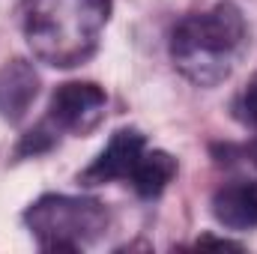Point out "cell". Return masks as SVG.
Segmentation results:
<instances>
[{
    "label": "cell",
    "mask_w": 257,
    "mask_h": 254,
    "mask_svg": "<svg viewBox=\"0 0 257 254\" xmlns=\"http://www.w3.org/2000/svg\"><path fill=\"white\" fill-rule=\"evenodd\" d=\"M248 48V24L239 6L221 0L206 12L186 15L171 33L174 66L200 87L224 81Z\"/></svg>",
    "instance_id": "obj_1"
},
{
    "label": "cell",
    "mask_w": 257,
    "mask_h": 254,
    "mask_svg": "<svg viewBox=\"0 0 257 254\" xmlns=\"http://www.w3.org/2000/svg\"><path fill=\"white\" fill-rule=\"evenodd\" d=\"M108 18L111 0H30L24 36L42 63L72 69L96 54Z\"/></svg>",
    "instance_id": "obj_2"
},
{
    "label": "cell",
    "mask_w": 257,
    "mask_h": 254,
    "mask_svg": "<svg viewBox=\"0 0 257 254\" xmlns=\"http://www.w3.org/2000/svg\"><path fill=\"white\" fill-rule=\"evenodd\" d=\"M42 251H81L108 227V212L93 197L45 194L24 212Z\"/></svg>",
    "instance_id": "obj_3"
},
{
    "label": "cell",
    "mask_w": 257,
    "mask_h": 254,
    "mask_svg": "<svg viewBox=\"0 0 257 254\" xmlns=\"http://www.w3.org/2000/svg\"><path fill=\"white\" fill-rule=\"evenodd\" d=\"M105 90L90 81H69L60 84L48 105V126L54 132H72L87 135L102 123L105 114Z\"/></svg>",
    "instance_id": "obj_4"
},
{
    "label": "cell",
    "mask_w": 257,
    "mask_h": 254,
    "mask_svg": "<svg viewBox=\"0 0 257 254\" xmlns=\"http://www.w3.org/2000/svg\"><path fill=\"white\" fill-rule=\"evenodd\" d=\"M144 153H147L144 135L138 129H120V132H114V138L102 150V156L81 174V183L84 186H102L111 180H132Z\"/></svg>",
    "instance_id": "obj_5"
},
{
    "label": "cell",
    "mask_w": 257,
    "mask_h": 254,
    "mask_svg": "<svg viewBox=\"0 0 257 254\" xmlns=\"http://www.w3.org/2000/svg\"><path fill=\"white\" fill-rule=\"evenodd\" d=\"M212 215L218 224L230 230L257 227V186L245 180H233L212 194Z\"/></svg>",
    "instance_id": "obj_6"
},
{
    "label": "cell",
    "mask_w": 257,
    "mask_h": 254,
    "mask_svg": "<svg viewBox=\"0 0 257 254\" xmlns=\"http://www.w3.org/2000/svg\"><path fill=\"white\" fill-rule=\"evenodd\" d=\"M39 78L24 60H12L0 69V114L6 120H21L36 99Z\"/></svg>",
    "instance_id": "obj_7"
},
{
    "label": "cell",
    "mask_w": 257,
    "mask_h": 254,
    "mask_svg": "<svg viewBox=\"0 0 257 254\" xmlns=\"http://www.w3.org/2000/svg\"><path fill=\"white\" fill-rule=\"evenodd\" d=\"M177 177V162L162 150H147L132 174V186L141 197H159Z\"/></svg>",
    "instance_id": "obj_8"
},
{
    "label": "cell",
    "mask_w": 257,
    "mask_h": 254,
    "mask_svg": "<svg viewBox=\"0 0 257 254\" xmlns=\"http://www.w3.org/2000/svg\"><path fill=\"white\" fill-rule=\"evenodd\" d=\"M245 114L257 123V75H254V81L248 84V90H245Z\"/></svg>",
    "instance_id": "obj_9"
},
{
    "label": "cell",
    "mask_w": 257,
    "mask_h": 254,
    "mask_svg": "<svg viewBox=\"0 0 257 254\" xmlns=\"http://www.w3.org/2000/svg\"><path fill=\"white\" fill-rule=\"evenodd\" d=\"M197 245H209V248H239L236 242H227V239H209V236H203Z\"/></svg>",
    "instance_id": "obj_10"
},
{
    "label": "cell",
    "mask_w": 257,
    "mask_h": 254,
    "mask_svg": "<svg viewBox=\"0 0 257 254\" xmlns=\"http://www.w3.org/2000/svg\"><path fill=\"white\" fill-rule=\"evenodd\" d=\"M251 159H254V165H257V141L251 144Z\"/></svg>",
    "instance_id": "obj_11"
}]
</instances>
